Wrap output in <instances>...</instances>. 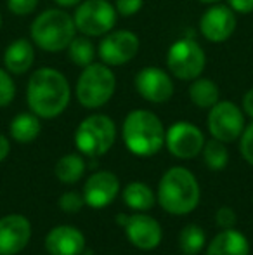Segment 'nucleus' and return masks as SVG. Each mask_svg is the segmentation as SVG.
<instances>
[{
	"mask_svg": "<svg viewBox=\"0 0 253 255\" xmlns=\"http://www.w3.org/2000/svg\"><path fill=\"white\" fill-rule=\"evenodd\" d=\"M70 84L61 71L40 68L28 80L26 101L30 110L40 118H56L68 108Z\"/></svg>",
	"mask_w": 253,
	"mask_h": 255,
	"instance_id": "nucleus-1",
	"label": "nucleus"
},
{
	"mask_svg": "<svg viewBox=\"0 0 253 255\" xmlns=\"http://www.w3.org/2000/svg\"><path fill=\"white\" fill-rule=\"evenodd\" d=\"M158 203L172 215L191 214L199 203V184L191 170L172 167L158 184Z\"/></svg>",
	"mask_w": 253,
	"mask_h": 255,
	"instance_id": "nucleus-2",
	"label": "nucleus"
},
{
	"mask_svg": "<svg viewBox=\"0 0 253 255\" xmlns=\"http://www.w3.org/2000/svg\"><path fill=\"white\" fill-rule=\"evenodd\" d=\"M165 128L155 113L134 110L123 122L122 135L128 151L137 156H153L165 146Z\"/></svg>",
	"mask_w": 253,
	"mask_h": 255,
	"instance_id": "nucleus-3",
	"label": "nucleus"
},
{
	"mask_svg": "<svg viewBox=\"0 0 253 255\" xmlns=\"http://www.w3.org/2000/svg\"><path fill=\"white\" fill-rule=\"evenodd\" d=\"M73 17L59 9H47L35 17L31 24V40L47 52H58L68 49L75 38Z\"/></svg>",
	"mask_w": 253,
	"mask_h": 255,
	"instance_id": "nucleus-4",
	"label": "nucleus"
},
{
	"mask_svg": "<svg viewBox=\"0 0 253 255\" xmlns=\"http://www.w3.org/2000/svg\"><path fill=\"white\" fill-rule=\"evenodd\" d=\"M115 89L116 78L108 64L92 63L84 68L77 82V99L84 108L95 110L113 98Z\"/></svg>",
	"mask_w": 253,
	"mask_h": 255,
	"instance_id": "nucleus-5",
	"label": "nucleus"
},
{
	"mask_svg": "<svg viewBox=\"0 0 253 255\" xmlns=\"http://www.w3.org/2000/svg\"><path fill=\"white\" fill-rule=\"evenodd\" d=\"M116 139L115 122L106 115H90L80 122L75 132V144L85 156H102L113 148Z\"/></svg>",
	"mask_w": 253,
	"mask_h": 255,
	"instance_id": "nucleus-6",
	"label": "nucleus"
},
{
	"mask_svg": "<svg viewBox=\"0 0 253 255\" xmlns=\"http://www.w3.org/2000/svg\"><path fill=\"white\" fill-rule=\"evenodd\" d=\"M75 26L87 37H99L113 30L116 9L108 0H85L75 10Z\"/></svg>",
	"mask_w": 253,
	"mask_h": 255,
	"instance_id": "nucleus-7",
	"label": "nucleus"
},
{
	"mask_svg": "<svg viewBox=\"0 0 253 255\" xmlns=\"http://www.w3.org/2000/svg\"><path fill=\"white\" fill-rule=\"evenodd\" d=\"M205 51L191 38L173 42L167 52V66L180 80H196L205 70Z\"/></svg>",
	"mask_w": 253,
	"mask_h": 255,
	"instance_id": "nucleus-8",
	"label": "nucleus"
},
{
	"mask_svg": "<svg viewBox=\"0 0 253 255\" xmlns=\"http://www.w3.org/2000/svg\"><path fill=\"white\" fill-rule=\"evenodd\" d=\"M206 125L213 139H219L226 144L234 142L245 130L243 111L231 101H219L210 108Z\"/></svg>",
	"mask_w": 253,
	"mask_h": 255,
	"instance_id": "nucleus-9",
	"label": "nucleus"
},
{
	"mask_svg": "<svg viewBox=\"0 0 253 255\" xmlns=\"http://www.w3.org/2000/svg\"><path fill=\"white\" fill-rule=\"evenodd\" d=\"M165 144L169 151L180 160H191L203 151V132L189 122H177L167 130Z\"/></svg>",
	"mask_w": 253,
	"mask_h": 255,
	"instance_id": "nucleus-10",
	"label": "nucleus"
},
{
	"mask_svg": "<svg viewBox=\"0 0 253 255\" xmlns=\"http://www.w3.org/2000/svg\"><path fill=\"white\" fill-rule=\"evenodd\" d=\"M139 51V38L127 30L109 31L99 44V57L108 66H122L135 57Z\"/></svg>",
	"mask_w": 253,
	"mask_h": 255,
	"instance_id": "nucleus-11",
	"label": "nucleus"
},
{
	"mask_svg": "<svg viewBox=\"0 0 253 255\" xmlns=\"http://www.w3.org/2000/svg\"><path fill=\"white\" fill-rule=\"evenodd\" d=\"M135 89L149 103L162 104L173 96L172 78L162 68L148 66L142 68L135 77Z\"/></svg>",
	"mask_w": 253,
	"mask_h": 255,
	"instance_id": "nucleus-12",
	"label": "nucleus"
},
{
	"mask_svg": "<svg viewBox=\"0 0 253 255\" xmlns=\"http://www.w3.org/2000/svg\"><path fill=\"white\" fill-rule=\"evenodd\" d=\"M31 240V224L24 215L10 214L0 219V255H16Z\"/></svg>",
	"mask_w": 253,
	"mask_h": 255,
	"instance_id": "nucleus-13",
	"label": "nucleus"
},
{
	"mask_svg": "<svg viewBox=\"0 0 253 255\" xmlns=\"http://www.w3.org/2000/svg\"><path fill=\"white\" fill-rule=\"evenodd\" d=\"M123 229H125L128 242L139 250H155L162 243V226L151 215H130Z\"/></svg>",
	"mask_w": 253,
	"mask_h": 255,
	"instance_id": "nucleus-14",
	"label": "nucleus"
},
{
	"mask_svg": "<svg viewBox=\"0 0 253 255\" xmlns=\"http://www.w3.org/2000/svg\"><path fill=\"white\" fill-rule=\"evenodd\" d=\"M120 191V181L113 172L99 170L85 181L84 200L90 208H106L116 198Z\"/></svg>",
	"mask_w": 253,
	"mask_h": 255,
	"instance_id": "nucleus-15",
	"label": "nucleus"
},
{
	"mask_svg": "<svg viewBox=\"0 0 253 255\" xmlns=\"http://www.w3.org/2000/svg\"><path fill=\"white\" fill-rule=\"evenodd\" d=\"M199 30L203 37L210 42H224L236 30V16L231 7L226 5H212L199 21Z\"/></svg>",
	"mask_w": 253,
	"mask_h": 255,
	"instance_id": "nucleus-16",
	"label": "nucleus"
},
{
	"mask_svg": "<svg viewBox=\"0 0 253 255\" xmlns=\"http://www.w3.org/2000/svg\"><path fill=\"white\" fill-rule=\"evenodd\" d=\"M45 250L51 255H82L85 236L75 226H56L45 236Z\"/></svg>",
	"mask_w": 253,
	"mask_h": 255,
	"instance_id": "nucleus-17",
	"label": "nucleus"
},
{
	"mask_svg": "<svg viewBox=\"0 0 253 255\" xmlns=\"http://www.w3.org/2000/svg\"><path fill=\"white\" fill-rule=\"evenodd\" d=\"M206 255H250V245L243 233L224 229L210 242Z\"/></svg>",
	"mask_w": 253,
	"mask_h": 255,
	"instance_id": "nucleus-18",
	"label": "nucleus"
},
{
	"mask_svg": "<svg viewBox=\"0 0 253 255\" xmlns=\"http://www.w3.org/2000/svg\"><path fill=\"white\" fill-rule=\"evenodd\" d=\"M35 59L33 45L26 38H17L10 42V45L5 49L3 54V64L14 75H23L31 68Z\"/></svg>",
	"mask_w": 253,
	"mask_h": 255,
	"instance_id": "nucleus-19",
	"label": "nucleus"
},
{
	"mask_svg": "<svg viewBox=\"0 0 253 255\" xmlns=\"http://www.w3.org/2000/svg\"><path fill=\"white\" fill-rule=\"evenodd\" d=\"M9 128H10V137L14 141L21 142V144L33 142L42 130L40 117H37L33 111L31 113H19L17 117L12 118Z\"/></svg>",
	"mask_w": 253,
	"mask_h": 255,
	"instance_id": "nucleus-20",
	"label": "nucleus"
},
{
	"mask_svg": "<svg viewBox=\"0 0 253 255\" xmlns=\"http://www.w3.org/2000/svg\"><path fill=\"white\" fill-rule=\"evenodd\" d=\"M123 202L128 208L137 212H146L155 207V193L144 182H130L122 191Z\"/></svg>",
	"mask_w": 253,
	"mask_h": 255,
	"instance_id": "nucleus-21",
	"label": "nucleus"
},
{
	"mask_svg": "<svg viewBox=\"0 0 253 255\" xmlns=\"http://www.w3.org/2000/svg\"><path fill=\"white\" fill-rule=\"evenodd\" d=\"M219 87L213 80L208 78H198L191 84L189 98L198 108H212L219 103Z\"/></svg>",
	"mask_w": 253,
	"mask_h": 255,
	"instance_id": "nucleus-22",
	"label": "nucleus"
},
{
	"mask_svg": "<svg viewBox=\"0 0 253 255\" xmlns=\"http://www.w3.org/2000/svg\"><path fill=\"white\" fill-rule=\"evenodd\" d=\"M85 172V161L80 154H64L61 160L56 163V177L64 184H73L80 181Z\"/></svg>",
	"mask_w": 253,
	"mask_h": 255,
	"instance_id": "nucleus-23",
	"label": "nucleus"
},
{
	"mask_svg": "<svg viewBox=\"0 0 253 255\" xmlns=\"http://www.w3.org/2000/svg\"><path fill=\"white\" fill-rule=\"evenodd\" d=\"M206 243V235L199 226L189 224L179 235V249L186 255H196L203 250Z\"/></svg>",
	"mask_w": 253,
	"mask_h": 255,
	"instance_id": "nucleus-24",
	"label": "nucleus"
},
{
	"mask_svg": "<svg viewBox=\"0 0 253 255\" xmlns=\"http://www.w3.org/2000/svg\"><path fill=\"white\" fill-rule=\"evenodd\" d=\"M68 56L75 64L85 68L94 63L95 57V47L90 38L87 37H75L71 44L68 45Z\"/></svg>",
	"mask_w": 253,
	"mask_h": 255,
	"instance_id": "nucleus-25",
	"label": "nucleus"
},
{
	"mask_svg": "<svg viewBox=\"0 0 253 255\" xmlns=\"http://www.w3.org/2000/svg\"><path fill=\"white\" fill-rule=\"evenodd\" d=\"M203 158L205 163L212 170H222L226 168L227 161H229V151L226 148V142L219 141V139H212V141L205 142L203 146Z\"/></svg>",
	"mask_w": 253,
	"mask_h": 255,
	"instance_id": "nucleus-26",
	"label": "nucleus"
},
{
	"mask_svg": "<svg viewBox=\"0 0 253 255\" xmlns=\"http://www.w3.org/2000/svg\"><path fill=\"white\" fill-rule=\"evenodd\" d=\"M14 96H16V85H14L10 75L0 68V108L12 103Z\"/></svg>",
	"mask_w": 253,
	"mask_h": 255,
	"instance_id": "nucleus-27",
	"label": "nucleus"
},
{
	"mask_svg": "<svg viewBox=\"0 0 253 255\" xmlns=\"http://www.w3.org/2000/svg\"><path fill=\"white\" fill-rule=\"evenodd\" d=\"M84 205H85L84 195H78L77 191H68L59 198V207L66 214H77L78 210H82Z\"/></svg>",
	"mask_w": 253,
	"mask_h": 255,
	"instance_id": "nucleus-28",
	"label": "nucleus"
},
{
	"mask_svg": "<svg viewBox=\"0 0 253 255\" xmlns=\"http://www.w3.org/2000/svg\"><path fill=\"white\" fill-rule=\"evenodd\" d=\"M37 5L38 0H7V7L16 16H26V14L33 12Z\"/></svg>",
	"mask_w": 253,
	"mask_h": 255,
	"instance_id": "nucleus-29",
	"label": "nucleus"
},
{
	"mask_svg": "<svg viewBox=\"0 0 253 255\" xmlns=\"http://www.w3.org/2000/svg\"><path fill=\"white\" fill-rule=\"evenodd\" d=\"M144 0H115V9L118 14L125 17H130L141 10Z\"/></svg>",
	"mask_w": 253,
	"mask_h": 255,
	"instance_id": "nucleus-30",
	"label": "nucleus"
},
{
	"mask_svg": "<svg viewBox=\"0 0 253 255\" xmlns=\"http://www.w3.org/2000/svg\"><path fill=\"white\" fill-rule=\"evenodd\" d=\"M241 154L250 165H253V124L241 134Z\"/></svg>",
	"mask_w": 253,
	"mask_h": 255,
	"instance_id": "nucleus-31",
	"label": "nucleus"
},
{
	"mask_svg": "<svg viewBox=\"0 0 253 255\" xmlns=\"http://www.w3.org/2000/svg\"><path fill=\"white\" fill-rule=\"evenodd\" d=\"M215 221H217V224H219V228L231 229V228H234V224H236V221H238L236 212H234L231 207H222L217 210Z\"/></svg>",
	"mask_w": 253,
	"mask_h": 255,
	"instance_id": "nucleus-32",
	"label": "nucleus"
},
{
	"mask_svg": "<svg viewBox=\"0 0 253 255\" xmlns=\"http://www.w3.org/2000/svg\"><path fill=\"white\" fill-rule=\"evenodd\" d=\"M229 7L234 12L248 14L253 10V0H229Z\"/></svg>",
	"mask_w": 253,
	"mask_h": 255,
	"instance_id": "nucleus-33",
	"label": "nucleus"
},
{
	"mask_svg": "<svg viewBox=\"0 0 253 255\" xmlns=\"http://www.w3.org/2000/svg\"><path fill=\"white\" fill-rule=\"evenodd\" d=\"M243 110H245V113H247L248 117L253 118V89H250V91L245 94V98H243Z\"/></svg>",
	"mask_w": 253,
	"mask_h": 255,
	"instance_id": "nucleus-34",
	"label": "nucleus"
},
{
	"mask_svg": "<svg viewBox=\"0 0 253 255\" xmlns=\"http://www.w3.org/2000/svg\"><path fill=\"white\" fill-rule=\"evenodd\" d=\"M9 151H10V142L5 135L0 134V161H3L7 156H9Z\"/></svg>",
	"mask_w": 253,
	"mask_h": 255,
	"instance_id": "nucleus-35",
	"label": "nucleus"
},
{
	"mask_svg": "<svg viewBox=\"0 0 253 255\" xmlns=\"http://www.w3.org/2000/svg\"><path fill=\"white\" fill-rule=\"evenodd\" d=\"M54 2L61 7H73V5H77V3H80L82 0H54Z\"/></svg>",
	"mask_w": 253,
	"mask_h": 255,
	"instance_id": "nucleus-36",
	"label": "nucleus"
},
{
	"mask_svg": "<svg viewBox=\"0 0 253 255\" xmlns=\"http://www.w3.org/2000/svg\"><path fill=\"white\" fill-rule=\"evenodd\" d=\"M116 221H118V224L125 226V224H127V221H128V217H127V215H123V214H120V215H118V219H116Z\"/></svg>",
	"mask_w": 253,
	"mask_h": 255,
	"instance_id": "nucleus-37",
	"label": "nucleus"
},
{
	"mask_svg": "<svg viewBox=\"0 0 253 255\" xmlns=\"http://www.w3.org/2000/svg\"><path fill=\"white\" fill-rule=\"evenodd\" d=\"M199 2H205V3H215V2H220V0H199Z\"/></svg>",
	"mask_w": 253,
	"mask_h": 255,
	"instance_id": "nucleus-38",
	"label": "nucleus"
},
{
	"mask_svg": "<svg viewBox=\"0 0 253 255\" xmlns=\"http://www.w3.org/2000/svg\"><path fill=\"white\" fill-rule=\"evenodd\" d=\"M0 28H2V16H0Z\"/></svg>",
	"mask_w": 253,
	"mask_h": 255,
	"instance_id": "nucleus-39",
	"label": "nucleus"
}]
</instances>
